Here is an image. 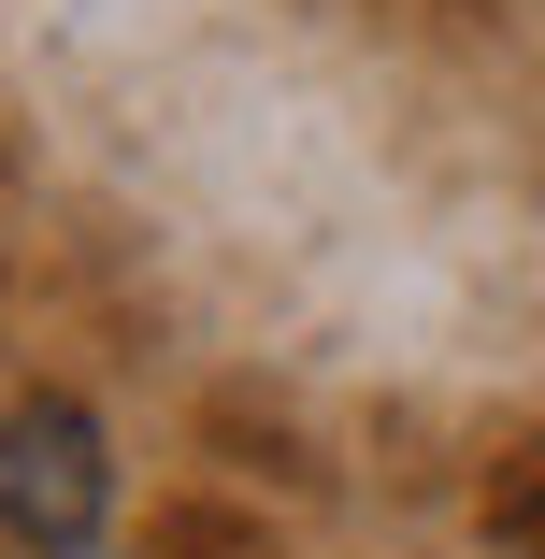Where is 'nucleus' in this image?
<instances>
[{
	"label": "nucleus",
	"instance_id": "obj_1",
	"mask_svg": "<svg viewBox=\"0 0 545 559\" xmlns=\"http://www.w3.org/2000/svg\"><path fill=\"white\" fill-rule=\"evenodd\" d=\"M100 502H116V460H100V416L86 402H58V388H29V402H0V531L15 545H86L100 531Z\"/></svg>",
	"mask_w": 545,
	"mask_h": 559
}]
</instances>
